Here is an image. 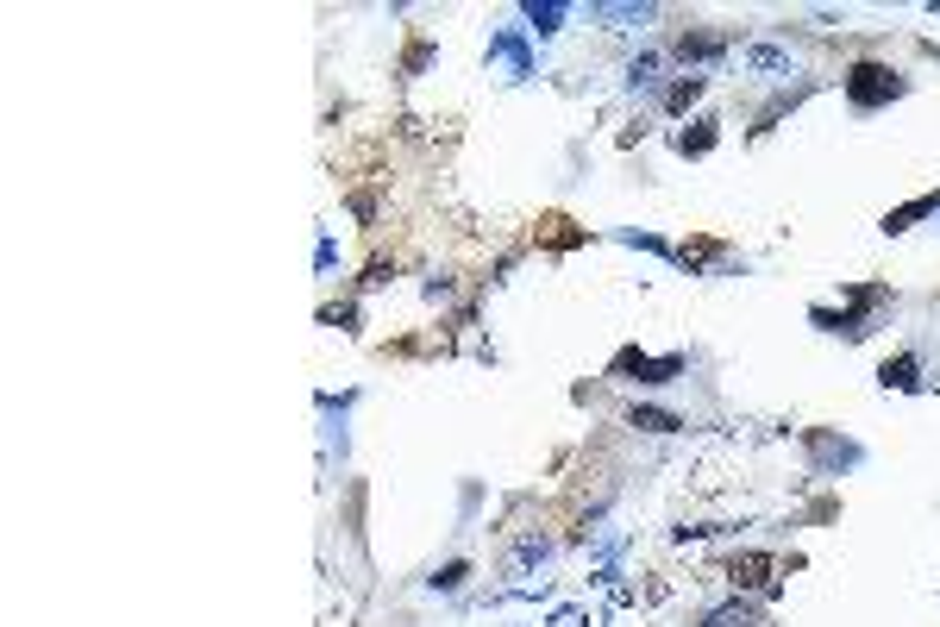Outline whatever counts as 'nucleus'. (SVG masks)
I'll list each match as a JSON object with an SVG mask.
<instances>
[{"label":"nucleus","instance_id":"14","mask_svg":"<svg viewBox=\"0 0 940 627\" xmlns=\"http://www.w3.org/2000/svg\"><path fill=\"white\" fill-rule=\"evenodd\" d=\"M696 95H702V76H684V82H677L671 95H665V107H671V113H684V107H690Z\"/></svg>","mask_w":940,"mask_h":627},{"label":"nucleus","instance_id":"17","mask_svg":"<svg viewBox=\"0 0 940 627\" xmlns=\"http://www.w3.org/2000/svg\"><path fill=\"white\" fill-rule=\"evenodd\" d=\"M652 69H658V57H633L627 76H633V82H652Z\"/></svg>","mask_w":940,"mask_h":627},{"label":"nucleus","instance_id":"9","mask_svg":"<svg viewBox=\"0 0 940 627\" xmlns=\"http://www.w3.org/2000/svg\"><path fill=\"white\" fill-rule=\"evenodd\" d=\"M721 44L727 38H715V32H684V38H677V57H684V63H709V57H721Z\"/></svg>","mask_w":940,"mask_h":627},{"label":"nucleus","instance_id":"12","mask_svg":"<svg viewBox=\"0 0 940 627\" xmlns=\"http://www.w3.org/2000/svg\"><path fill=\"white\" fill-rule=\"evenodd\" d=\"M489 57H502L514 76H527V51H521V38H514V32H502L496 44H489Z\"/></svg>","mask_w":940,"mask_h":627},{"label":"nucleus","instance_id":"4","mask_svg":"<svg viewBox=\"0 0 940 627\" xmlns=\"http://www.w3.org/2000/svg\"><path fill=\"white\" fill-rule=\"evenodd\" d=\"M771 565L765 552H734V559H727V577H734V590H771Z\"/></svg>","mask_w":940,"mask_h":627},{"label":"nucleus","instance_id":"16","mask_svg":"<svg viewBox=\"0 0 940 627\" xmlns=\"http://www.w3.org/2000/svg\"><path fill=\"white\" fill-rule=\"evenodd\" d=\"M464 577H470V565H445V571L433 577V584H439V590H458V584H464Z\"/></svg>","mask_w":940,"mask_h":627},{"label":"nucleus","instance_id":"1","mask_svg":"<svg viewBox=\"0 0 940 627\" xmlns=\"http://www.w3.org/2000/svg\"><path fill=\"white\" fill-rule=\"evenodd\" d=\"M897 95H909V82L897 76L890 63H878V57H859L853 69H846V101H853L859 113H872V107H890Z\"/></svg>","mask_w":940,"mask_h":627},{"label":"nucleus","instance_id":"5","mask_svg":"<svg viewBox=\"0 0 940 627\" xmlns=\"http://www.w3.org/2000/svg\"><path fill=\"white\" fill-rule=\"evenodd\" d=\"M878 383H884V389H903V396H915V389H922V364H915V352H897V358H884Z\"/></svg>","mask_w":940,"mask_h":627},{"label":"nucleus","instance_id":"8","mask_svg":"<svg viewBox=\"0 0 940 627\" xmlns=\"http://www.w3.org/2000/svg\"><path fill=\"white\" fill-rule=\"evenodd\" d=\"M627 427H640V433H677L684 421H677L671 408H640V402H633L627 408Z\"/></svg>","mask_w":940,"mask_h":627},{"label":"nucleus","instance_id":"2","mask_svg":"<svg viewBox=\"0 0 940 627\" xmlns=\"http://www.w3.org/2000/svg\"><path fill=\"white\" fill-rule=\"evenodd\" d=\"M803 446H809V458H815V471H821V477L853 471V464L865 458V446H853V439H840V433H828V427H809V433H803Z\"/></svg>","mask_w":940,"mask_h":627},{"label":"nucleus","instance_id":"7","mask_svg":"<svg viewBox=\"0 0 940 627\" xmlns=\"http://www.w3.org/2000/svg\"><path fill=\"white\" fill-rule=\"evenodd\" d=\"M928 214H940V189L934 195H915L909 207H897V214H884V232H909L915 220H928Z\"/></svg>","mask_w":940,"mask_h":627},{"label":"nucleus","instance_id":"11","mask_svg":"<svg viewBox=\"0 0 940 627\" xmlns=\"http://www.w3.org/2000/svg\"><path fill=\"white\" fill-rule=\"evenodd\" d=\"M721 251H727L721 239H690V245H677V264H684V270H702V264H715Z\"/></svg>","mask_w":940,"mask_h":627},{"label":"nucleus","instance_id":"15","mask_svg":"<svg viewBox=\"0 0 940 627\" xmlns=\"http://www.w3.org/2000/svg\"><path fill=\"white\" fill-rule=\"evenodd\" d=\"M527 19H533V32L546 38V32H558V19H564V7H527Z\"/></svg>","mask_w":940,"mask_h":627},{"label":"nucleus","instance_id":"13","mask_svg":"<svg viewBox=\"0 0 940 627\" xmlns=\"http://www.w3.org/2000/svg\"><path fill=\"white\" fill-rule=\"evenodd\" d=\"M539 226H546V239H552L558 251H564V245H583V232H577L571 220H564V214H546V220H539Z\"/></svg>","mask_w":940,"mask_h":627},{"label":"nucleus","instance_id":"3","mask_svg":"<svg viewBox=\"0 0 940 627\" xmlns=\"http://www.w3.org/2000/svg\"><path fill=\"white\" fill-rule=\"evenodd\" d=\"M608 377H627V383H671V377H684V358H677V352H671V358H646V352H633V345H627V352L608 364Z\"/></svg>","mask_w":940,"mask_h":627},{"label":"nucleus","instance_id":"6","mask_svg":"<svg viewBox=\"0 0 940 627\" xmlns=\"http://www.w3.org/2000/svg\"><path fill=\"white\" fill-rule=\"evenodd\" d=\"M702 627H771L752 602H721V609H709L702 615Z\"/></svg>","mask_w":940,"mask_h":627},{"label":"nucleus","instance_id":"10","mask_svg":"<svg viewBox=\"0 0 940 627\" xmlns=\"http://www.w3.org/2000/svg\"><path fill=\"white\" fill-rule=\"evenodd\" d=\"M715 138H721L715 120H696L690 132H677V151H684V157H709V151H715Z\"/></svg>","mask_w":940,"mask_h":627}]
</instances>
